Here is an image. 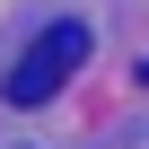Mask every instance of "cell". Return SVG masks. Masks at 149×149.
I'll return each instance as SVG.
<instances>
[{
	"label": "cell",
	"instance_id": "obj_1",
	"mask_svg": "<svg viewBox=\"0 0 149 149\" xmlns=\"http://www.w3.org/2000/svg\"><path fill=\"white\" fill-rule=\"evenodd\" d=\"M79 61H88V26H79V18L44 26V35L9 61V105H53L70 79H79Z\"/></svg>",
	"mask_w": 149,
	"mask_h": 149
}]
</instances>
